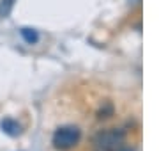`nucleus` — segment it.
I'll list each match as a JSON object with an SVG mask.
<instances>
[{
	"label": "nucleus",
	"instance_id": "nucleus-1",
	"mask_svg": "<svg viewBox=\"0 0 159 151\" xmlns=\"http://www.w3.org/2000/svg\"><path fill=\"white\" fill-rule=\"evenodd\" d=\"M81 132L76 126H62L53 134V144L58 149H69L80 142Z\"/></svg>",
	"mask_w": 159,
	"mask_h": 151
},
{
	"label": "nucleus",
	"instance_id": "nucleus-2",
	"mask_svg": "<svg viewBox=\"0 0 159 151\" xmlns=\"http://www.w3.org/2000/svg\"><path fill=\"white\" fill-rule=\"evenodd\" d=\"M122 142H124V132L117 128L101 132L96 139V146L99 151H117Z\"/></svg>",
	"mask_w": 159,
	"mask_h": 151
},
{
	"label": "nucleus",
	"instance_id": "nucleus-3",
	"mask_svg": "<svg viewBox=\"0 0 159 151\" xmlns=\"http://www.w3.org/2000/svg\"><path fill=\"white\" fill-rule=\"evenodd\" d=\"M2 130H4L7 135H11V137H16V135L21 134L20 124H18L16 121H12V119H4V121H2Z\"/></svg>",
	"mask_w": 159,
	"mask_h": 151
},
{
	"label": "nucleus",
	"instance_id": "nucleus-4",
	"mask_svg": "<svg viewBox=\"0 0 159 151\" xmlns=\"http://www.w3.org/2000/svg\"><path fill=\"white\" fill-rule=\"evenodd\" d=\"M20 32H21V37L27 41L29 45H34V43H37V41H39V34H37L34 29H29V27H25V29H21Z\"/></svg>",
	"mask_w": 159,
	"mask_h": 151
},
{
	"label": "nucleus",
	"instance_id": "nucleus-5",
	"mask_svg": "<svg viewBox=\"0 0 159 151\" xmlns=\"http://www.w3.org/2000/svg\"><path fill=\"white\" fill-rule=\"evenodd\" d=\"M16 0H0V18H7L11 14Z\"/></svg>",
	"mask_w": 159,
	"mask_h": 151
},
{
	"label": "nucleus",
	"instance_id": "nucleus-6",
	"mask_svg": "<svg viewBox=\"0 0 159 151\" xmlns=\"http://www.w3.org/2000/svg\"><path fill=\"white\" fill-rule=\"evenodd\" d=\"M119 151H133V149H127V148H125V149H119Z\"/></svg>",
	"mask_w": 159,
	"mask_h": 151
}]
</instances>
